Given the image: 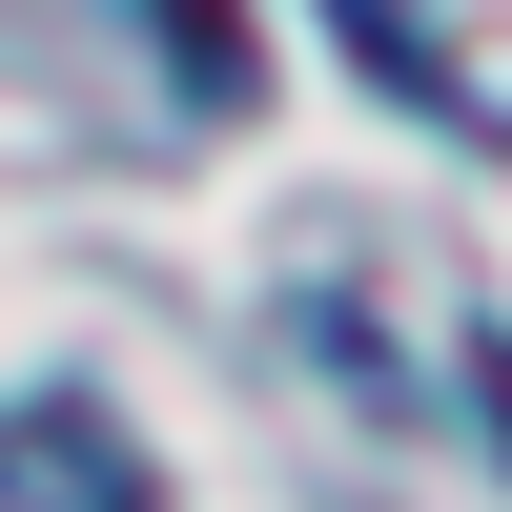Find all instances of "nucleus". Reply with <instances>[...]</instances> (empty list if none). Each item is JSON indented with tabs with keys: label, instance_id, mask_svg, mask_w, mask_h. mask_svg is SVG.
<instances>
[{
	"label": "nucleus",
	"instance_id": "nucleus-1",
	"mask_svg": "<svg viewBox=\"0 0 512 512\" xmlns=\"http://www.w3.org/2000/svg\"><path fill=\"white\" fill-rule=\"evenodd\" d=\"M0 512H164V472L82 390H21V410H0Z\"/></svg>",
	"mask_w": 512,
	"mask_h": 512
},
{
	"label": "nucleus",
	"instance_id": "nucleus-2",
	"mask_svg": "<svg viewBox=\"0 0 512 512\" xmlns=\"http://www.w3.org/2000/svg\"><path fill=\"white\" fill-rule=\"evenodd\" d=\"M328 41H349V62H369V82H390V103H410V123H472V62H451V41H431V21H410V0H328Z\"/></svg>",
	"mask_w": 512,
	"mask_h": 512
},
{
	"label": "nucleus",
	"instance_id": "nucleus-3",
	"mask_svg": "<svg viewBox=\"0 0 512 512\" xmlns=\"http://www.w3.org/2000/svg\"><path fill=\"white\" fill-rule=\"evenodd\" d=\"M164 62H185V103H246V0H144Z\"/></svg>",
	"mask_w": 512,
	"mask_h": 512
},
{
	"label": "nucleus",
	"instance_id": "nucleus-4",
	"mask_svg": "<svg viewBox=\"0 0 512 512\" xmlns=\"http://www.w3.org/2000/svg\"><path fill=\"white\" fill-rule=\"evenodd\" d=\"M451 390H472V431L512 451V328H472V369H451Z\"/></svg>",
	"mask_w": 512,
	"mask_h": 512
}]
</instances>
